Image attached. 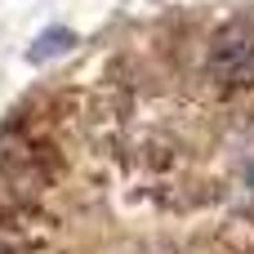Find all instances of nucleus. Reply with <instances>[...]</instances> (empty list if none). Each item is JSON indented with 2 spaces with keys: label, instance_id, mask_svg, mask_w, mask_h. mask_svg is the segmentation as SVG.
Instances as JSON below:
<instances>
[{
  "label": "nucleus",
  "instance_id": "nucleus-1",
  "mask_svg": "<svg viewBox=\"0 0 254 254\" xmlns=\"http://www.w3.org/2000/svg\"><path fill=\"white\" fill-rule=\"evenodd\" d=\"M210 76L223 94H237V89H250L254 85V22L237 18L228 22L214 45H210Z\"/></svg>",
  "mask_w": 254,
  "mask_h": 254
},
{
  "label": "nucleus",
  "instance_id": "nucleus-2",
  "mask_svg": "<svg viewBox=\"0 0 254 254\" xmlns=\"http://www.w3.org/2000/svg\"><path fill=\"white\" fill-rule=\"evenodd\" d=\"M71 40H76V36H71L67 27H54V31H45L40 40H31L27 58H31V63H49V58H54V54H63V49H67Z\"/></svg>",
  "mask_w": 254,
  "mask_h": 254
}]
</instances>
